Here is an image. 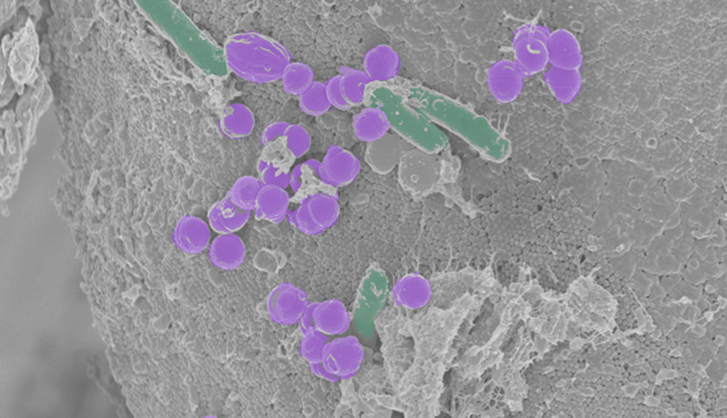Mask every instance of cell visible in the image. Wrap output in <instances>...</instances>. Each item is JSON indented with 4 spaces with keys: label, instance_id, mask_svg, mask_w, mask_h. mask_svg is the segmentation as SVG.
<instances>
[{
    "label": "cell",
    "instance_id": "7c38bea8",
    "mask_svg": "<svg viewBox=\"0 0 727 418\" xmlns=\"http://www.w3.org/2000/svg\"><path fill=\"white\" fill-rule=\"evenodd\" d=\"M431 287L421 276L412 275L401 280L394 288L396 301L407 307H420L429 300Z\"/></svg>",
    "mask_w": 727,
    "mask_h": 418
},
{
    "label": "cell",
    "instance_id": "8992f818",
    "mask_svg": "<svg viewBox=\"0 0 727 418\" xmlns=\"http://www.w3.org/2000/svg\"><path fill=\"white\" fill-rule=\"evenodd\" d=\"M210 226L195 216H185L176 224L173 240L175 245L186 254H198L209 244Z\"/></svg>",
    "mask_w": 727,
    "mask_h": 418
},
{
    "label": "cell",
    "instance_id": "6da1fadb",
    "mask_svg": "<svg viewBox=\"0 0 727 418\" xmlns=\"http://www.w3.org/2000/svg\"><path fill=\"white\" fill-rule=\"evenodd\" d=\"M402 184L414 193L431 189L440 177V164L437 157L422 149H410L399 163Z\"/></svg>",
    "mask_w": 727,
    "mask_h": 418
},
{
    "label": "cell",
    "instance_id": "ba28073f",
    "mask_svg": "<svg viewBox=\"0 0 727 418\" xmlns=\"http://www.w3.org/2000/svg\"><path fill=\"white\" fill-rule=\"evenodd\" d=\"M365 66L368 75L373 82L386 85L398 76L401 59L393 47L381 45L369 53Z\"/></svg>",
    "mask_w": 727,
    "mask_h": 418
},
{
    "label": "cell",
    "instance_id": "3957f363",
    "mask_svg": "<svg viewBox=\"0 0 727 418\" xmlns=\"http://www.w3.org/2000/svg\"><path fill=\"white\" fill-rule=\"evenodd\" d=\"M267 307L273 319L283 323H292L303 318L308 303L305 294L301 289L284 284L275 287L270 294Z\"/></svg>",
    "mask_w": 727,
    "mask_h": 418
},
{
    "label": "cell",
    "instance_id": "e0dca14e",
    "mask_svg": "<svg viewBox=\"0 0 727 418\" xmlns=\"http://www.w3.org/2000/svg\"><path fill=\"white\" fill-rule=\"evenodd\" d=\"M246 179L235 187L231 201L239 208L249 212L254 208L258 194L255 189L256 184Z\"/></svg>",
    "mask_w": 727,
    "mask_h": 418
},
{
    "label": "cell",
    "instance_id": "5b68a950",
    "mask_svg": "<svg viewBox=\"0 0 727 418\" xmlns=\"http://www.w3.org/2000/svg\"><path fill=\"white\" fill-rule=\"evenodd\" d=\"M486 83L494 100L508 103L515 98L520 88L516 66L509 60H498L487 69Z\"/></svg>",
    "mask_w": 727,
    "mask_h": 418
},
{
    "label": "cell",
    "instance_id": "9c48e42d",
    "mask_svg": "<svg viewBox=\"0 0 727 418\" xmlns=\"http://www.w3.org/2000/svg\"><path fill=\"white\" fill-rule=\"evenodd\" d=\"M245 256L243 240L234 234H222L215 237L209 246V258L213 264L221 269L237 268Z\"/></svg>",
    "mask_w": 727,
    "mask_h": 418
},
{
    "label": "cell",
    "instance_id": "5bb4252c",
    "mask_svg": "<svg viewBox=\"0 0 727 418\" xmlns=\"http://www.w3.org/2000/svg\"><path fill=\"white\" fill-rule=\"evenodd\" d=\"M327 163H330L332 182L337 184L351 182L360 169L358 160L351 153L338 148L334 150L332 160Z\"/></svg>",
    "mask_w": 727,
    "mask_h": 418
},
{
    "label": "cell",
    "instance_id": "2e32d148",
    "mask_svg": "<svg viewBox=\"0 0 727 418\" xmlns=\"http://www.w3.org/2000/svg\"><path fill=\"white\" fill-rule=\"evenodd\" d=\"M302 183L297 189L294 198L304 199L307 195L316 194L317 192H322L329 194H335V188L329 184L323 183L315 177L313 170L310 167L304 166L301 175Z\"/></svg>",
    "mask_w": 727,
    "mask_h": 418
},
{
    "label": "cell",
    "instance_id": "30bf717a",
    "mask_svg": "<svg viewBox=\"0 0 727 418\" xmlns=\"http://www.w3.org/2000/svg\"><path fill=\"white\" fill-rule=\"evenodd\" d=\"M248 218V211L236 206L231 199H225L210 210L208 224L220 234H234L245 224Z\"/></svg>",
    "mask_w": 727,
    "mask_h": 418
},
{
    "label": "cell",
    "instance_id": "52a82bcc",
    "mask_svg": "<svg viewBox=\"0 0 727 418\" xmlns=\"http://www.w3.org/2000/svg\"><path fill=\"white\" fill-rule=\"evenodd\" d=\"M304 315L316 327L315 331L329 334L337 333L340 330L344 329L347 323L345 307L336 300L308 305Z\"/></svg>",
    "mask_w": 727,
    "mask_h": 418
},
{
    "label": "cell",
    "instance_id": "8fae6325",
    "mask_svg": "<svg viewBox=\"0 0 727 418\" xmlns=\"http://www.w3.org/2000/svg\"><path fill=\"white\" fill-rule=\"evenodd\" d=\"M354 131L358 138L373 143L383 138L392 126L386 112L381 108H367L354 119Z\"/></svg>",
    "mask_w": 727,
    "mask_h": 418
},
{
    "label": "cell",
    "instance_id": "7a4b0ae2",
    "mask_svg": "<svg viewBox=\"0 0 727 418\" xmlns=\"http://www.w3.org/2000/svg\"><path fill=\"white\" fill-rule=\"evenodd\" d=\"M334 194L312 197L305 205L292 214V221L306 234H317L334 224L339 208Z\"/></svg>",
    "mask_w": 727,
    "mask_h": 418
},
{
    "label": "cell",
    "instance_id": "9a60e30c",
    "mask_svg": "<svg viewBox=\"0 0 727 418\" xmlns=\"http://www.w3.org/2000/svg\"><path fill=\"white\" fill-rule=\"evenodd\" d=\"M294 157L287 146L285 136H278L266 144L262 159L267 164L271 163L276 172L281 174L288 173Z\"/></svg>",
    "mask_w": 727,
    "mask_h": 418
},
{
    "label": "cell",
    "instance_id": "277c9868",
    "mask_svg": "<svg viewBox=\"0 0 727 418\" xmlns=\"http://www.w3.org/2000/svg\"><path fill=\"white\" fill-rule=\"evenodd\" d=\"M410 149L412 146L405 139L388 133L383 138L370 143L366 159L374 170L383 174L399 164Z\"/></svg>",
    "mask_w": 727,
    "mask_h": 418
},
{
    "label": "cell",
    "instance_id": "4fadbf2b",
    "mask_svg": "<svg viewBox=\"0 0 727 418\" xmlns=\"http://www.w3.org/2000/svg\"><path fill=\"white\" fill-rule=\"evenodd\" d=\"M281 190H264L259 193L254 208L257 215L270 222L279 223L286 214L289 199Z\"/></svg>",
    "mask_w": 727,
    "mask_h": 418
}]
</instances>
